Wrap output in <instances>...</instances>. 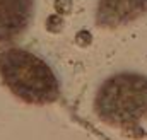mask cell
Here are the masks:
<instances>
[{
  "label": "cell",
  "mask_w": 147,
  "mask_h": 140,
  "mask_svg": "<svg viewBox=\"0 0 147 140\" xmlns=\"http://www.w3.org/2000/svg\"><path fill=\"white\" fill-rule=\"evenodd\" d=\"M94 111L110 127L140 133V125L147 120V75L134 72L111 75L96 94Z\"/></svg>",
  "instance_id": "6da1fadb"
},
{
  "label": "cell",
  "mask_w": 147,
  "mask_h": 140,
  "mask_svg": "<svg viewBox=\"0 0 147 140\" xmlns=\"http://www.w3.org/2000/svg\"><path fill=\"white\" fill-rule=\"evenodd\" d=\"M0 77L9 91L28 104H51L60 98V84L51 67L26 50L0 51Z\"/></svg>",
  "instance_id": "7a4b0ae2"
},
{
  "label": "cell",
  "mask_w": 147,
  "mask_h": 140,
  "mask_svg": "<svg viewBox=\"0 0 147 140\" xmlns=\"http://www.w3.org/2000/svg\"><path fill=\"white\" fill-rule=\"evenodd\" d=\"M147 12V0H99L96 22L99 28H123Z\"/></svg>",
  "instance_id": "3957f363"
},
{
  "label": "cell",
  "mask_w": 147,
  "mask_h": 140,
  "mask_svg": "<svg viewBox=\"0 0 147 140\" xmlns=\"http://www.w3.org/2000/svg\"><path fill=\"white\" fill-rule=\"evenodd\" d=\"M34 0H0V43L21 36L33 19Z\"/></svg>",
  "instance_id": "277c9868"
}]
</instances>
